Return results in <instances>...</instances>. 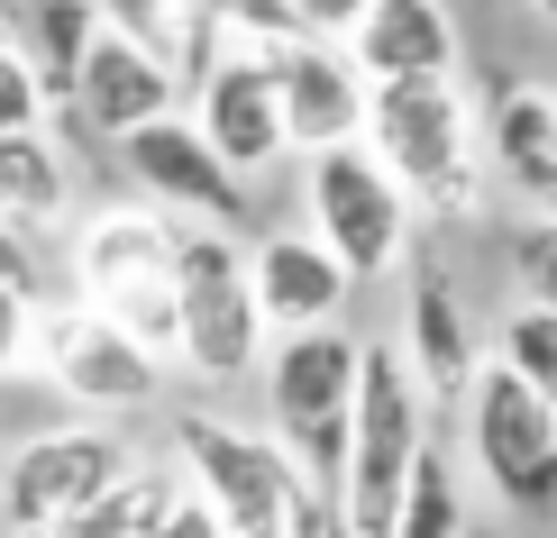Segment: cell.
I'll return each instance as SVG.
<instances>
[{"label": "cell", "mask_w": 557, "mask_h": 538, "mask_svg": "<svg viewBox=\"0 0 557 538\" xmlns=\"http://www.w3.org/2000/svg\"><path fill=\"white\" fill-rule=\"evenodd\" d=\"M366 147L411 192V210H430V220H475L484 210V174L494 165H484V120L457 74L375 83L366 91Z\"/></svg>", "instance_id": "6da1fadb"}, {"label": "cell", "mask_w": 557, "mask_h": 538, "mask_svg": "<svg viewBox=\"0 0 557 538\" xmlns=\"http://www.w3.org/2000/svg\"><path fill=\"white\" fill-rule=\"evenodd\" d=\"M357 374H366V338L347 329H284L265 347L257 384H265V429L284 438V456L301 465V484L347 475V438H357Z\"/></svg>", "instance_id": "7a4b0ae2"}, {"label": "cell", "mask_w": 557, "mask_h": 538, "mask_svg": "<svg viewBox=\"0 0 557 538\" xmlns=\"http://www.w3.org/2000/svg\"><path fill=\"white\" fill-rule=\"evenodd\" d=\"M265 311H257V274H247L238 228L211 220H174V356L201 384H238L265 365Z\"/></svg>", "instance_id": "3957f363"}, {"label": "cell", "mask_w": 557, "mask_h": 538, "mask_svg": "<svg viewBox=\"0 0 557 538\" xmlns=\"http://www.w3.org/2000/svg\"><path fill=\"white\" fill-rule=\"evenodd\" d=\"M64 284L74 301H91L101 320H120L128 338H147L174 365V220L147 201L91 210L64 247Z\"/></svg>", "instance_id": "277c9868"}, {"label": "cell", "mask_w": 557, "mask_h": 538, "mask_svg": "<svg viewBox=\"0 0 557 538\" xmlns=\"http://www.w3.org/2000/svg\"><path fill=\"white\" fill-rule=\"evenodd\" d=\"M430 448V392L421 374L403 365L393 338H366V374H357V438H347V475H338V502L357 538H393L403 521V484Z\"/></svg>", "instance_id": "5b68a950"}, {"label": "cell", "mask_w": 557, "mask_h": 538, "mask_svg": "<svg viewBox=\"0 0 557 538\" xmlns=\"http://www.w3.org/2000/svg\"><path fill=\"white\" fill-rule=\"evenodd\" d=\"M301 220H311V238L330 247L357 284H384V274L411 265L421 210H411V192L384 174V155L366 147V137H347V147L301 155Z\"/></svg>", "instance_id": "8992f818"}, {"label": "cell", "mask_w": 557, "mask_h": 538, "mask_svg": "<svg viewBox=\"0 0 557 538\" xmlns=\"http://www.w3.org/2000/svg\"><path fill=\"white\" fill-rule=\"evenodd\" d=\"M467 456L512 521H557V392L521 384L512 365L484 356V374L467 384Z\"/></svg>", "instance_id": "52a82bcc"}, {"label": "cell", "mask_w": 557, "mask_h": 538, "mask_svg": "<svg viewBox=\"0 0 557 538\" xmlns=\"http://www.w3.org/2000/svg\"><path fill=\"white\" fill-rule=\"evenodd\" d=\"M174 465H183V484H193V502L211 511L228 538H284L301 465L284 456L274 429H238V420H220V411H183L174 420Z\"/></svg>", "instance_id": "ba28073f"}, {"label": "cell", "mask_w": 557, "mask_h": 538, "mask_svg": "<svg viewBox=\"0 0 557 538\" xmlns=\"http://www.w3.org/2000/svg\"><path fill=\"white\" fill-rule=\"evenodd\" d=\"M28 356H37L46 384L74 411H91V420H128V411L165 402V356H156L147 338H128L120 320H101L91 301H46L37 329H28Z\"/></svg>", "instance_id": "9c48e42d"}, {"label": "cell", "mask_w": 557, "mask_h": 538, "mask_svg": "<svg viewBox=\"0 0 557 538\" xmlns=\"http://www.w3.org/2000/svg\"><path fill=\"white\" fill-rule=\"evenodd\" d=\"M137 465V448L110 420H64V429H28L0 456V521L10 538H55L74 511H91Z\"/></svg>", "instance_id": "30bf717a"}, {"label": "cell", "mask_w": 557, "mask_h": 538, "mask_svg": "<svg viewBox=\"0 0 557 538\" xmlns=\"http://www.w3.org/2000/svg\"><path fill=\"white\" fill-rule=\"evenodd\" d=\"M120 165H128V183H137V201L165 210V220L247 228V192H257V183L228 174V155L201 137L193 110H165V120H147L137 137H120Z\"/></svg>", "instance_id": "8fae6325"}, {"label": "cell", "mask_w": 557, "mask_h": 538, "mask_svg": "<svg viewBox=\"0 0 557 538\" xmlns=\"http://www.w3.org/2000/svg\"><path fill=\"white\" fill-rule=\"evenodd\" d=\"M193 120H201V137L228 155V174H247V183H265V174L293 155L284 91H274L265 46H220V55L201 64V74H193Z\"/></svg>", "instance_id": "7c38bea8"}, {"label": "cell", "mask_w": 557, "mask_h": 538, "mask_svg": "<svg viewBox=\"0 0 557 538\" xmlns=\"http://www.w3.org/2000/svg\"><path fill=\"white\" fill-rule=\"evenodd\" d=\"M274 64V91H284V128H293V155H320V147H347L366 137V83L347 37H284L265 46Z\"/></svg>", "instance_id": "4fadbf2b"}, {"label": "cell", "mask_w": 557, "mask_h": 538, "mask_svg": "<svg viewBox=\"0 0 557 538\" xmlns=\"http://www.w3.org/2000/svg\"><path fill=\"white\" fill-rule=\"evenodd\" d=\"M183 101H193V83H183L165 55H147L137 37L101 28V37H91V55H83V83H74V101H64V110H74L91 137H110V147H120V137H137L147 120H165V110H183Z\"/></svg>", "instance_id": "5bb4252c"}, {"label": "cell", "mask_w": 557, "mask_h": 538, "mask_svg": "<svg viewBox=\"0 0 557 538\" xmlns=\"http://www.w3.org/2000/svg\"><path fill=\"white\" fill-rule=\"evenodd\" d=\"M403 329H393V347H403V365L421 374L430 402H467V384L484 374V338L467 320V292H457L448 265H403Z\"/></svg>", "instance_id": "9a60e30c"}, {"label": "cell", "mask_w": 557, "mask_h": 538, "mask_svg": "<svg viewBox=\"0 0 557 538\" xmlns=\"http://www.w3.org/2000/svg\"><path fill=\"white\" fill-rule=\"evenodd\" d=\"M247 274H257V311H265L274 338L284 329H338L347 301H357V274H347L311 228H265V238L247 247Z\"/></svg>", "instance_id": "2e32d148"}, {"label": "cell", "mask_w": 557, "mask_h": 538, "mask_svg": "<svg viewBox=\"0 0 557 538\" xmlns=\"http://www.w3.org/2000/svg\"><path fill=\"white\" fill-rule=\"evenodd\" d=\"M347 55H357L366 83H421V74H457V18L448 0H366V18L347 28Z\"/></svg>", "instance_id": "e0dca14e"}, {"label": "cell", "mask_w": 557, "mask_h": 538, "mask_svg": "<svg viewBox=\"0 0 557 538\" xmlns=\"http://www.w3.org/2000/svg\"><path fill=\"white\" fill-rule=\"evenodd\" d=\"M484 165L512 183L540 220H557V91L548 83L494 91V110H484Z\"/></svg>", "instance_id": "ac0fdd59"}, {"label": "cell", "mask_w": 557, "mask_h": 538, "mask_svg": "<svg viewBox=\"0 0 557 538\" xmlns=\"http://www.w3.org/2000/svg\"><path fill=\"white\" fill-rule=\"evenodd\" d=\"M0 37L18 46V64L37 74L46 101H74L83 55H91V37H101V0H10Z\"/></svg>", "instance_id": "d6986e66"}, {"label": "cell", "mask_w": 557, "mask_h": 538, "mask_svg": "<svg viewBox=\"0 0 557 538\" xmlns=\"http://www.w3.org/2000/svg\"><path fill=\"white\" fill-rule=\"evenodd\" d=\"M74 210V165L46 128H10L0 137V220L18 228H55Z\"/></svg>", "instance_id": "ffe728a7"}, {"label": "cell", "mask_w": 557, "mask_h": 538, "mask_svg": "<svg viewBox=\"0 0 557 538\" xmlns=\"http://www.w3.org/2000/svg\"><path fill=\"white\" fill-rule=\"evenodd\" d=\"M183 493H193V484H183L174 465H128V475L110 484L91 511H74L55 538H147V529H165V521H174V502H183Z\"/></svg>", "instance_id": "44dd1931"}, {"label": "cell", "mask_w": 557, "mask_h": 538, "mask_svg": "<svg viewBox=\"0 0 557 538\" xmlns=\"http://www.w3.org/2000/svg\"><path fill=\"white\" fill-rule=\"evenodd\" d=\"M393 538H467V493H457V465L448 448H421V465H411L403 484V521H393Z\"/></svg>", "instance_id": "7402d4cb"}, {"label": "cell", "mask_w": 557, "mask_h": 538, "mask_svg": "<svg viewBox=\"0 0 557 538\" xmlns=\"http://www.w3.org/2000/svg\"><path fill=\"white\" fill-rule=\"evenodd\" d=\"M494 365H512L521 384L557 392V311H540V301H512L494 329Z\"/></svg>", "instance_id": "603a6c76"}, {"label": "cell", "mask_w": 557, "mask_h": 538, "mask_svg": "<svg viewBox=\"0 0 557 538\" xmlns=\"http://www.w3.org/2000/svg\"><path fill=\"white\" fill-rule=\"evenodd\" d=\"M101 28L137 37L147 55H165L183 74V55H193V0H101Z\"/></svg>", "instance_id": "cb8c5ba5"}, {"label": "cell", "mask_w": 557, "mask_h": 538, "mask_svg": "<svg viewBox=\"0 0 557 538\" xmlns=\"http://www.w3.org/2000/svg\"><path fill=\"white\" fill-rule=\"evenodd\" d=\"M193 18L220 28L228 46H284V37H301V18L284 10V0H193Z\"/></svg>", "instance_id": "d4e9b609"}, {"label": "cell", "mask_w": 557, "mask_h": 538, "mask_svg": "<svg viewBox=\"0 0 557 538\" xmlns=\"http://www.w3.org/2000/svg\"><path fill=\"white\" fill-rule=\"evenodd\" d=\"M512 284H521V301L557 311V220H540V210L512 228Z\"/></svg>", "instance_id": "484cf974"}, {"label": "cell", "mask_w": 557, "mask_h": 538, "mask_svg": "<svg viewBox=\"0 0 557 538\" xmlns=\"http://www.w3.org/2000/svg\"><path fill=\"white\" fill-rule=\"evenodd\" d=\"M37 238H46V228H18V220H0V284H10V292H28L37 311H46V301H55V274H46Z\"/></svg>", "instance_id": "4316f807"}, {"label": "cell", "mask_w": 557, "mask_h": 538, "mask_svg": "<svg viewBox=\"0 0 557 538\" xmlns=\"http://www.w3.org/2000/svg\"><path fill=\"white\" fill-rule=\"evenodd\" d=\"M284 538H357V521H347V502L330 484H301L293 511H284Z\"/></svg>", "instance_id": "83f0119b"}, {"label": "cell", "mask_w": 557, "mask_h": 538, "mask_svg": "<svg viewBox=\"0 0 557 538\" xmlns=\"http://www.w3.org/2000/svg\"><path fill=\"white\" fill-rule=\"evenodd\" d=\"M37 110H46L37 74H28V64H18V46L0 37V137H10V128H37Z\"/></svg>", "instance_id": "f1b7e54d"}, {"label": "cell", "mask_w": 557, "mask_h": 538, "mask_svg": "<svg viewBox=\"0 0 557 538\" xmlns=\"http://www.w3.org/2000/svg\"><path fill=\"white\" fill-rule=\"evenodd\" d=\"M28 329H37V301H28V292H10V284H0V374H10L18 356H28Z\"/></svg>", "instance_id": "f546056e"}, {"label": "cell", "mask_w": 557, "mask_h": 538, "mask_svg": "<svg viewBox=\"0 0 557 538\" xmlns=\"http://www.w3.org/2000/svg\"><path fill=\"white\" fill-rule=\"evenodd\" d=\"M284 10L301 18V37H347L366 18V0H284Z\"/></svg>", "instance_id": "4dcf8cb0"}, {"label": "cell", "mask_w": 557, "mask_h": 538, "mask_svg": "<svg viewBox=\"0 0 557 538\" xmlns=\"http://www.w3.org/2000/svg\"><path fill=\"white\" fill-rule=\"evenodd\" d=\"M147 538H228V529H220V521H211V511H201L193 493H183V502H174V521H165V529H147Z\"/></svg>", "instance_id": "1f68e13d"}, {"label": "cell", "mask_w": 557, "mask_h": 538, "mask_svg": "<svg viewBox=\"0 0 557 538\" xmlns=\"http://www.w3.org/2000/svg\"><path fill=\"white\" fill-rule=\"evenodd\" d=\"M530 10H540V18H548V28H557V0H530Z\"/></svg>", "instance_id": "d6a6232c"}]
</instances>
